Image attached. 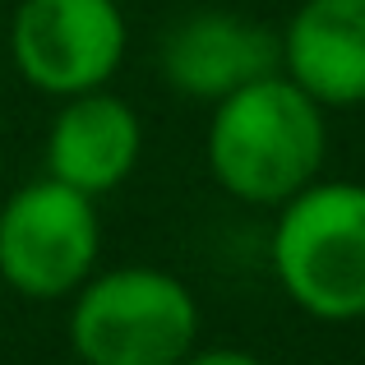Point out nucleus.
<instances>
[{"instance_id":"obj_1","label":"nucleus","mask_w":365,"mask_h":365,"mask_svg":"<svg viewBox=\"0 0 365 365\" xmlns=\"http://www.w3.org/2000/svg\"><path fill=\"white\" fill-rule=\"evenodd\" d=\"M204 153L213 180L232 199L277 208L319 180L329 120L310 93L277 70L213 102Z\"/></svg>"},{"instance_id":"obj_2","label":"nucleus","mask_w":365,"mask_h":365,"mask_svg":"<svg viewBox=\"0 0 365 365\" xmlns=\"http://www.w3.org/2000/svg\"><path fill=\"white\" fill-rule=\"evenodd\" d=\"M268 255L287 301L310 319H365V185L310 180L277 204Z\"/></svg>"},{"instance_id":"obj_3","label":"nucleus","mask_w":365,"mask_h":365,"mask_svg":"<svg viewBox=\"0 0 365 365\" xmlns=\"http://www.w3.org/2000/svg\"><path fill=\"white\" fill-rule=\"evenodd\" d=\"M195 338L199 301L167 268H107L74 292L70 347L79 365H180Z\"/></svg>"},{"instance_id":"obj_4","label":"nucleus","mask_w":365,"mask_h":365,"mask_svg":"<svg viewBox=\"0 0 365 365\" xmlns=\"http://www.w3.org/2000/svg\"><path fill=\"white\" fill-rule=\"evenodd\" d=\"M98 199L42 176L0 208V277L28 301H65L98 268Z\"/></svg>"},{"instance_id":"obj_5","label":"nucleus","mask_w":365,"mask_h":365,"mask_svg":"<svg viewBox=\"0 0 365 365\" xmlns=\"http://www.w3.org/2000/svg\"><path fill=\"white\" fill-rule=\"evenodd\" d=\"M130 28L116 0H24L9 24V56L24 83L46 98L107 88L120 70Z\"/></svg>"},{"instance_id":"obj_6","label":"nucleus","mask_w":365,"mask_h":365,"mask_svg":"<svg viewBox=\"0 0 365 365\" xmlns=\"http://www.w3.org/2000/svg\"><path fill=\"white\" fill-rule=\"evenodd\" d=\"M162 79L199 102H222L227 93L282 70V37L232 9H199L162 37Z\"/></svg>"},{"instance_id":"obj_7","label":"nucleus","mask_w":365,"mask_h":365,"mask_svg":"<svg viewBox=\"0 0 365 365\" xmlns=\"http://www.w3.org/2000/svg\"><path fill=\"white\" fill-rule=\"evenodd\" d=\"M143 153V125L134 107L107 88L65 98L46 130V176L98 199L130 180Z\"/></svg>"},{"instance_id":"obj_8","label":"nucleus","mask_w":365,"mask_h":365,"mask_svg":"<svg viewBox=\"0 0 365 365\" xmlns=\"http://www.w3.org/2000/svg\"><path fill=\"white\" fill-rule=\"evenodd\" d=\"M277 37L282 74L324 111L365 102V0H301Z\"/></svg>"},{"instance_id":"obj_9","label":"nucleus","mask_w":365,"mask_h":365,"mask_svg":"<svg viewBox=\"0 0 365 365\" xmlns=\"http://www.w3.org/2000/svg\"><path fill=\"white\" fill-rule=\"evenodd\" d=\"M180 365H264V361L241 347H208V351H190Z\"/></svg>"}]
</instances>
